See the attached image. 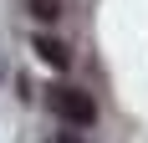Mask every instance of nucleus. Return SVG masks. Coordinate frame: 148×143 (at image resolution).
<instances>
[{"instance_id":"1","label":"nucleus","mask_w":148,"mask_h":143,"mask_svg":"<svg viewBox=\"0 0 148 143\" xmlns=\"http://www.w3.org/2000/svg\"><path fill=\"white\" fill-rule=\"evenodd\" d=\"M46 107H51L66 128H87L92 118H97V102H92L82 87H51V92H46Z\"/></svg>"},{"instance_id":"3","label":"nucleus","mask_w":148,"mask_h":143,"mask_svg":"<svg viewBox=\"0 0 148 143\" xmlns=\"http://www.w3.org/2000/svg\"><path fill=\"white\" fill-rule=\"evenodd\" d=\"M31 10L41 15V21H56V10H61V0H31Z\"/></svg>"},{"instance_id":"4","label":"nucleus","mask_w":148,"mask_h":143,"mask_svg":"<svg viewBox=\"0 0 148 143\" xmlns=\"http://www.w3.org/2000/svg\"><path fill=\"white\" fill-rule=\"evenodd\" d=\"M56 143H82V138H77V133H61V138H56Z\"/></svg>"},{"instance_id":"2","label":"nucleus","mask_w":148,"mask_h":143,"mask_svg":"<svg viewBox=\"0 0 148 143\" xmlns=\"http://www.w3.org/2000/svg\"><path fill=\"white\" fill-rule=\"evenodd\" d=\"M36 56L51 61V67H66V61H72V56H66V46H61L56 36H36Z\"/></svg>"}]
</instances>
